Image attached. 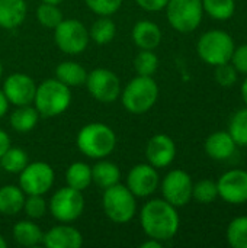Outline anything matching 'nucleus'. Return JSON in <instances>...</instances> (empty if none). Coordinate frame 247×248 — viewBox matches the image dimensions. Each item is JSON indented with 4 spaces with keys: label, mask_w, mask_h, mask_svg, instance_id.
Masks as SVG:
<instances>
[{
    "label": "nucleus",
    "mask_w": 247,
    "mask_h": 248,
    "mask_svg": "<svg viewBox=\"0 0 247 248\" xmlns=\"http://www.w3.org/2000/svg\"><path fill=\"white\" fill-rule=\"evenodd\" d=\"M48 209L58 222L70 224L79 219L84 211L83 193L70 186L61 187L51 196Z\"/></svg>",
    "instance_id": "obj_9"
},
{
    "label": "nucleus",
    "mask_w": 247,
    "mask_h": 248,
    "mask_svg": "<svg viewBox=\"0 0 247 248\" xmlns=\"http://www.w3.org/2000/svg\"><path fill=\"white\" fill-rule=\"evenodd\" d=\"M121 102L127 112L132 115L147 113L159 99V86L153 77L137 76L121 90Z\"/></svg>",
    "instance_id": "obj_3"
},
{
    "label": "nucleus",
    "mask_w": 247,
    "mask_h": 248,
    "mask_svg": "<svg viewBox=\"0 0 247 248\" xmlns=\"http://www.w3.org/2000/svg\"><path fill=\"white\" fill-rule=\"evenodd\" d=\"M13 238L22 247H35L42 244L44 232L33 222V219H23L15 224L13 227Z\"/></svg>",
    "instance_id": "obj_23"
},
{
    "label": "nucleus",
    "mask_w": 247,
    "mask_h": 248,
    "mask_svg": "<svg viewBox=\"0 0 247 248\" xmlns=\"http://www.w3.org/2000/svg\"><path fill=\"white\" fill-rule=\"evenodd\" d=\"M38 121H39V112L31 105L16 106V109L12 112L9 118L12 129L19 134L31 132L36 126Z\"/></svg>",
    "instance_id": "obj_24"
},
{
    "label": "nucleus",
    "mask_w": 247,
    "mask_h": 248,
    "mask_svg": "<svg viewBox=\"0 0 247 248\" xmlns=\"http://www.w3.org/2000/svg\"><path fill=\"white\" fill-rule=\"evenodd\" d=\"M29 163L28 154L17 147H10L0 158V164L4 171L12 174H19Z\"/></svg>",
    "instance_id": "obj_28"
},
{
    "label": "nucleus",
    "mask_w": 247,
    "mask_h": 248,
    "mask_svg": "<svg viewBox=\"0 0 247 248\" xmlns=\"http://www.w3.org/2000/svg\"><path fill=\"white\" fill-rule=\"evenodd\" d=\"M41 1H42V3H48V4H57V6H58V4H60L63 0H41Z\"/></svg>",
    "instance_id": "obj_44"
},
{
    "label": "nucleus",
    "mask_w": 247,
    "mask_h": 248,
    "mask_svg": "<svg viewBox=\"0 0 247 248\" xmlns=\"http://www.w3.org/2000/svg\"><path fill=\"white\" fill-rule=\"evenodd\" d=\"M204 12L215 20H229L236 10L234 0H202Z\"/></svg>",
    "instance_id": "obj_29"
},
{
    "label": "nucleus",
    "mask_w": 247,
    "mask_h": 248,
    "mask_svg": "<svg viewBox=\"0 0 247 248\" xmlns=\"http://www.w3.org/2000/svg\"><path fill=\"white\" fill-rule=\"evenodd\" d=\"M165 9L167 22L178 32H194L202 22V0H169Z\"/></svg>",
    "instance_id": "obj_7"
},
{
    "label": "nucleus",
    "mask_w": 247,
    "mask_h": 248,
    "mask_svg": "<svg viewBox=\"0 0 247 248\" xmlns=\"http://www.w3.org/2000/svg\"><path fill=\"white\" fill-rule=\"evenodd\" d=\"M218 196L231 205L247 202V171L234 169L226 171L217 182Z\"/></svg>",
    "instance_id": "obj_15"
},
{
    "label": "nucleus",
    "mask_w": 247,
    "mask_h": 248,
    "mask_svg": "<svg viewBox=\"0 0 247 248\" xmlns=\"http://www.w3.org/2000/svg\"><path fill=\"white\" fill-rule=\"evenodd\" d=\"M84 3L98 16H112L122 6V0H84Z\"/></svg>",
    "instance_id": "obj_36"
},
{
    "label": "nucleus",
    "mask_w": 247,
    "mask_h": 248,
    "mask_svg": "<svg viewBox=\"0 0 247 248\" xmlns=\"http://www.w3.org/2000/svg\"><path fill=\"white\" fill-rule=\"evenodd\" d=\"M227 241L233 248H247V217H237L229 224Z\"/></svg>",
    "instance_id": "obj_30"
},
{
    "label": "nucleus",
    "mask_w": 247,
    "mask_h": 248,
    "mask_svg": "<svg viewBox=\"0 0 247 248\" xmlns=\"http://www.w3.org/2000/svg\"><path fill=\"white\" fill-rule=\"evenodd\" d=\"M55 180L54 169L45 161L28 163L19 173V187L28 195H45L51 190Z\"/></svg>",
    "instance_id": "obj_10"
},
{
    "label": "nucleus",
    "mask_w": 247,
    "mask_h": 248,
    "mask_svg": "<svg viewBox=\"0 0 247 248\" xmlns=\"http://www.w3.org/2000/svg\"><path fill=\"white\" fill-rule=\"evenodd\" d=\"M54 41L64 54L79 55L89 45V29L77 19H63L54 28Z\"/></svg>",
    "instance_id": "obj_8"
},
{
    "label": "nucleus",
    "mask_w": 247,
    "mask_h": 248,
    "mask_svg": "<svg viewBox=\"0 0 247 248\" xmlns=\"http://www.w3.org/2000/svg\"><path fill=\"white\" fill-rule=\"evenodd\" d=\"M141 228L148 238L166 243L172 240L181 225L176 206L165 199H151L143 208L140 214Z\"/></svg>",
    "instance_id": "obj_1"
},
{
    "label": "nucleus",
    "mask_w": 247,
    "mask_h": 248,
    "mask_svg": "<svg viewBox=\"0 0 247 248\" xmlns=\"http://www.w3.org/2000/svg\"><path fill=\"white\" fill-rule=\"evenodd\" d=\"M119 180H121V170L112 161L102 158L92 167V183H95L98 187L103 190L119 183Z\"/></svg>",
    "instance_id": "obj_22"
},
{
    "label": "nucleus",
    "mask_w": 247,
    "mask_h": 248,
    "mask_svg": "<svg viewBox=\"0 0 247 248\" xmlns=\"http://www.w3.org/2000/svg\"><path fill=\"white\" fill-rule=\"evenodd\" d=\"M36 19L44 28L54 29L64 17H63V12L60 10L57 4L42 3L36 9Z\"/></svg>",
    "instance_id": "obj_34"
},
{
    "label": "nucleus",
    "mask_w": 247,
    "mask_h": 248,
    "mask_svg": "<svg viewBox=\"0 0 247 248\" xmlns=\"http://www.w3.org/2000/svg\"><path fill=\"white\" fill-rule=\"evenodd\" d=\"M86 87L90 96L100 103H112L121 94L119 77L108 68H95L87 73Z\"/></svg>",
    "instance_id": "obj_11"
},
{
    "label": "nucleus",
    "mask_w": 247,
    "mask_h": 248,
    "mask_svg": "<svg viewBox=\"0 0 247 248\" xmlns=\"http://www.w3.org/2000/svg\"><path fill=\"white\" fill-rule=\"evenodd\" d=\"M102 208L112 222L127 224L137 214V201L125 185L116 183L103 190Z\"/></svg>",
    "instance_id": "obj_5"
},
{
    "label": "nucleus",
    "mask_w": 247,
    "mask_h": 248,
    "mask_svg": "<svg viewBox=\"0 0 247 248\" xmlns=\"http://www.w3.org/2000/svg\"><path fill=\"white\" fill-rule=\"evenodd\" d=\"M229 134L234 140L236 145L247 147V108L237 110L229 125Z\"/></svg>",
    "instance_id": "obj_32"
},
{
    "label": "nucleus",
    "mask_w": 247,
    "mask_h": 248,
    "mask_svg": "<svg viewBox=\"0 0 247 248\" xmlns=\"http://www.w3.org/2000/svg\"><path fill=\"white\" fill-rule=\"evenodd\" d=\"M160 185V177L157 169L148 163H141L134 166L125 180V186L132 192L135 198L151 196Z\"/></svg>",
    "instance_id": "obj_13"
},
{
    "label": "nucleus",
    "mask_w": 247,
    "mask_h": 248,
    "mask_svg": "<svg viewBox=\"0 0 247 248\" xmlns=\"http://www.w3.org/2000/svg\"><path fill=\"white\" fill-rule=\"evenodd\" d=\"M169 0H135V3L146 12H160L166 7Z\"/></svg>",
    "instance_id": "obj_39"
},
{
    "label": "nucleus",
    "mask_w": 247,
    "mask_h": 248,
    "mask_svg": "<svg viewBox=\"0 0 247 248\" xmlns=\"http://www.w3.org/2000/svg\"><path fill=\"white\" fill-rule=\"evenodd\" d=\"M1 74H3V65H1V62H0V78H1Z\"/></svg>",
    "instance_id": "obj_46"
},
{
    "label": "nucleus",
    "mask_w": 247,
    "mask_h": 248,
    "mask_svg": "<svg viewBox=\"0 0 247 248\" xmlns=\"http://www.w3.org/2000/svg\"><path fill=\"white\" fill-rule=\"evenodd\" d=\"M26 195L19 186L6 185L0 187V214L4 217H15L23 211Z\"/></svg>",
    "instance_id": "obj_21"
},
{
    "label": "nucleus",
    "mask_w": 247,
    "mask_h": 248,
    "mask_svg": "<svg viewBox=\"0 0 247 248\" xmlns=\"http://www.w3.org/2000/svg\"><path fill=\"white\" fill-rule=\"evenodd\" d=\"M116 35V25L109 16H100L89 28L90 41H95L98 45H106L114 41Z\"/></svg>",
    "instance_id": "obj_27"
},
{
    "label": "nucleus",
    "mask_w": 247,
    "mask_h": 248,
    "mask_svg": "<svg viewBox=\"0 0 247 248\" xmlns=\"http://www.w3.org/2000/svg\"><path fill=\"white\" fill-rule=\"evenodd\" d=\"M71 103V90L57 78H47L36 86L33 105L39 115L54 118L64 113Z\"/></svg>",
    "instance_id": "obj_4"
},
{
    "label": "nucleus",
    "mask_w": 247,
    "mask_h": 248,
    "mask_svg": "<svg viewBox=\"0 0 247 248\" xmlns=\"http://www.w3.org/2000/svg\"><path fill=\"white\" fill-rule=\"evenodd\" d=\"M234 48L236 46L231 35L218 29H213L202 33L197 44L199 58L213 67L229 62Z\"/></svg>",
    "instance_id": "obj_6"
},
{
    "label": "nucleus",
    "mask_w": 247,
    "mask_h": 248,
    "mask_svg": "<svg viewBox=\"0 0 247 248\" xmlns=\"http://www.w3.org/2000/svg\"><path fill=\"white\" fill-rule=\"evenodd\" d=\"M192 187L194 183L191 176L181 169L169 171L160 183L163 199L176 208L189 203L192 199Z\"/></svg>",
    "instance_id": "obj_12"
},
{
    "label": "nucleus",
    "mask_w": 247,
    "mask_h": 248,
    "mask_svg": "<svg viewBox=\"0 0 247 248\" xmlns=\"http://www.w3.org/2000/svg\"><path fill=\"white\" fill-rule=\"evenodd\" d=\"M242 97H243V100H245V103H246L247 106V77L245 78L243 84H242Z\"/></svg>",
    "instance_id": "obj_43"
},
{
    "label": "nucleus",
    "mask_w": 247,
    "mask_h": 248,
    "mask_svg": "<svg viewBox=\"0 0 247 248\" xmlns=\"http://www.w3.org/2000/svg\"><path fill=\"white\" fill-rule=\"evenodd\" d=\"M237 76H239V71L234 68L233 64H230V61L220 64V65H215L214 78L223 87H231L233 84H236Z\"/></svg>",
    "instance_id": "obj_37"
},
{
    "label": "nucleus",
    "mask_w": 247,
    "mask_h": 248,
    "mask_svg": "<svg viewBox=\"0 0 247 248\" xmlns=\"http://www.w3.org/2000/svg\"><path fill=\"white\" fill-rule=\"evenodd\" d=\"M204 148L210 158L223 161L234 154L236 142L227 131H217L205 140Z\"/></svg>",
    "instance_id": "obj_18"
},
{
    "label": "nucleus",
    "mask_w": 247,
    "mask_h": 248,
    "mask_svg": "<svg viewBox=\"0 0 247 248\" xmlns=\"http://www.w3.org/2000/svg\"><path fill=\"white\" fill-rule=\"evenodd\" d=\"M141 248H162L163 247V243L159 241V240H154V238H148L147 241H144L141 246Z\"/></svg>",
    "instance_id": "obj_42"
},
{
    "label": "nucleus",
    "mask_w": 247,
    "mask_h": 248,
    "mask_svg": "<svg viewBox=\"0 0 247 248\" xmlns=\"http://www.w3.org/2000/svg\"><path fill=\"white\" fill-rule=\"evenodd\" d=\"M230 62L234 65V68L239 73L247 74V44H243V45L234 48L233 55L230 58Z\"/></svg>",
    "instance_id": "obj_38"
},
{
    "label": "nucleus",
    "mask_w": 247,
    "mask_h": 248,
    "mask_svg": "<svg viewBox=\"0 0 247 248\" xmlns=\"http://www.w3.org/2000/svg\"><path fill=\"white\" fill-rule=\"evenodd\" d=\"M28 7L25 0H0V28L16 29L26 17Z\"/></svg>",
    "instance_id": "obj_20"
},
{
    "label": "nucleus",
    "mask_w": 247,
    "mask_h": 248,
    "mask_svg": "<svg viewBox=\"0 0 247 248\" xmlns=\"http://www.w3.org/2000/svg\"><path fill=\"white\" fill-rule=\"evenodd\" d=\"M7 102L15 106H23L33 103L36 84L32 77L23 73H13L7 76L1 87Z\"/></svg>",
    "instance_id": "obj_14"
},
{
    "label": "nucleus",
    "mask_w": 247,
    "mask_h": 248,
    "mask_svg": "<svg viewBox=\"0 0 247 248\" xmlns=\"http://www.w3.org/2000/svg\"><path fill=\"white\" fill-rule=\"evenodd\" d=\"M66 183L76 190H86L92 185V167L83 161L70 164L66 171Z\"/></svg>",
    "instance_id": "obj_26"
},
{
    "label": "nucleus",
    "mask_w": 247,
    "mask_h": 248,
    "mask_svg": "<svg viewBox=\"0 0 247 248\" xmlns=\"http://www.w3.org/2000/svg\"><path fill=\"white\" fill-rule=\"evenodd\" d=\"M7 247V243H6V240L1 237V234H0V248H6Z\"/></svg>",
    "instance_id": "obj_45"
},
{
    "label": "nucleus",
    "mask_w": 247,
    "mask_h": 248,
    "mask_svg": "<svg viewBox=\"0 0 247 248\" xmlns=\"http://www.w3.org/2000/svg\"><path fill=\"white\" fill-rule=\"evenodd\" d=\"M134 68L137 76L153 77L159 68V57L151 49H141L134 58Z\"/></svg>",
    "instance_id": "obj_31"
},
{
    "label": "nucleus",
    "mask_w": 247,
    "mask_h": 248,
    "mask_svg": "<svg viewBox=\"0 0 247 248\" xmlns=\"http://www.w3.org/2000/svg\"><path fill=\"white\" fill-rule=\"evenodd\" d=\"M76 144L83 155L93 160H102L114 153L116 147V134L106 124L92 122L79 131Z\"/></svg>",
    "instance_id": "obj_2"
},
{
    "label": "nucleus",
    "mask_w": 247,
    "mask_h": 248,
    "mask_svg": "<svg viewBox=\"0 0 247 248\" xmlns=\"http://www.w3.org/2000/svg\"><path fill=\"white\" fill-rule=\"evenodd\" d=\"M42 244L47 248H79L83 244V237L77 228L63 224L47 231Z\"/></svg>",
    "instance_id": "obj_17"
},
{
    "label": "nucleus",
    "mask_w": 247,
    "mask_h": 248,
    "mask_svg": "<svg viewBox=\"0 0 247 248\" xmlns=\"http://www.w3.org/2000/svg\"><path fill=\"white\" fill-rule=\"evenodd\" d=\"M23 211L29 219H41L45 217L48 205L42 195H28V198L25 199Z\"/></svg>",
    "instance_id": "obj_35"
},
{
    "label": "nucleus",
    "mask_w": 247,
    "mask_h": 248,
    "mask_svg": "<svg viewBox=\"0 0 247 248\" xmlns=\"http://www.w3.org/2000/svg\"><path fill=\"white\" fill-rule=\"evenodd\" d=\"M10 147H12V145H10V137H9V134H7L6 131L0 129V158H1V155H3Z\"/></svg>",
    "instance_id": "obj_40"
},
{
    "label": "nucleus",
    "mask_w": 247,
    "mask_h": 248,
    "mask_svg": "<svg viewBox=\"0 0 247 248\" xmlns=\"http://www.w3.org/2000/svg\"><path fill=\"white\" fill-rule=\"evenodd\" d=\"M192 198L198 202V203H213L217 198H218V187H217V182L211 180V179H204L199 180L198 183L194 185L192 187Z\"/></svg>",
    "instance_id": "obj_33"
},
{
    "label": "nucleus",
    "mask_w": 247,
    "mask_h": 248,
    "mask_svg": "<svg viewBox=\"0 0 247 248\" xmlns=\"http://www.w3.org/2000/svg\"><path fill=\"white\" fill-rule=\"evenodd\" d=\"M162 29L151 20H138L132 28V39L140 49H156L162 42Z\"/></svg>",
    "instance_id": "obj_19"
},
{
    "label": "nucleus",
    "mask_w": 247,
    "mask_h": 248,
    "mask_svg": "<svg viewBox=\"0 0 247 248\" xmlns=\"http://www.w3.org/2000/svg\"><path fill=\"white\" fill-rule=\"evenodd\" d=\"M146 157L148 164L156 169H165L170 166L176 157L175 141L166 134H156L150 138L146 147Z\"/></svg>",
    "instance_id": "obj_16"
},
{
    "label": "nucleus",
    "mask_w": 247,
    "mask_h": 248,
    "mask_svg": "<svg viewBox=\"0 0 247 248\" xmlns=\"http://www.w3.org/2000/svg\"><path fill=\"white\" fill-rule=\"evenodd\" d=\"M87 71L83 65L74 61H64L60 62L55 68V78L64 83L66 86L79 87L86 83Z\"/></svg>",
    "instance_id": "obj_25"
},
{
    "label": "nucleus",
    "mask_w": 247,
    "mask_h": 248,
    "mask_svg": "<svg viewBox=\"0 0 247 248\" xmlns=\"http://www.w3.org/2000/svg\"><path fill=\"white\" fill-rule=\"evenodd\" d=\"M9 105H10V103L7 102V99H6V96H4L3 90L0 89V118H3V116L7 113Z\"/></svg>",
    "instance_id": "obj_41"
}]
</instances>
